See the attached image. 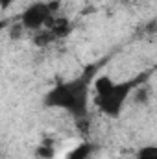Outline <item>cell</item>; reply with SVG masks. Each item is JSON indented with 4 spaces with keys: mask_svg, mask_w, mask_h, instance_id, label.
<instances>
[{
    "mask_svg": "<svg viewBox=\"0 0 157 159\" xmlns=\"http://www.w3.org/2000/svg\"><path fill=\"white\" fill-rule=\"evenodd\" d=\"M94 74H96V65H89L74 80L59 81L44 94L43 104L46 107L63 109L74 119H85L89 113V91Z\"/></svg>",
    "mask_w": 157,
    "mask_h": 159,
    "instance_id": "obj_1",
    "label": "cell"
},
{
    "mask_svg": "<svg viewBox=\"0 0 157 159\" xmlns=\"http://www.w3.org/2000/svg\"><path fill=\"white\" fill-rule=\"evenodd\" d=\"M150 78V72H141L139 76L129 80H124V81H118L113 83V87L102 94V96H94V104L98 106L100 113L107 115L109 119H117L118 115L122 113L126 102L129 100V96Z\"/></svg>",
    "mask_w": 157,
    "mask_h": 159,
    "instance_id": "obj_2",
    "label": "cell"
},
{
    "mask_svg": "<svg viewBox=\"0 0 157 159\" xmlns=\"http://www.w3.org/2000/svg\"><path fill=\"white\" fill-rule=\"evenodd\" d=\"M52 13H54V9L50 7L48 2H35L22 11L20 24L26 30L39 32V30H43V26H46L52 20Z\"/></svg>",
    "mask_w": 157,
    "mask_h": 159,
    "instance_id": "obj_3",
    "label": "cell"
},
{
    "mask_svg": "<svg viewBox=\"0 0 157 159\" xmlns=\"http://www.w3.org/2000/svg\"><path fill=\"white\" fill-rule=\"evenodd\" d=\"M46 28H48V30H52V32H54V35H56L57 39L67 37V35L72 32V24H70V20H69V19H65V17H61V19H52V20L46 24Z\"/></svg>",
    "mask_w": 157,
    "mask_h": 159,
    "instance_id": "obj_4",
    "label": "cell"
},
{
    "mask_svg": "<svg viewBox=\"0 0 157 159\" xmlns=\"http://www.w3.org/2000/svg\"><path fill=\"white\" fill-rule=\"evenodd\" d=\"M94 150H96L94 143L85 141V143L78 144L74 150H70L69 156H67V159H91L92 157V154H94Z\"/></svg>",
    "mask_w": 157,
    "mask_h": 159,
    "instance_id": "obj_5",
    "label": "cell"
},
{
    "mask_svg": "<svg viewBox=\"0 0 157 159\" xmlns=\"http://www.w3.org/2000/svg\"><path fill=\"white\" fill-rule=\"evenodd\" d=\"M57 39L56 35H54V32L52 30H39L37 32V35H34V43H35V46H48V44H52L54 41Z\"/></svg>",
    "mask_w": 157,
    "mask_h": 159,
    "instance_id": "obj_6",
    "label": "cell"
},
{
    "mask_svg": "<svg viewBox=\"0 0 157 159\" xmlns=\"http://www.w3.org/2000/svg\"><path fill=\"white\" fill-rule=\"evenodd\" d=\"M35 154H37V157L39 159H54L56 150H54V146H52L50 143H43L41 146H37Z\"/></svg>",
    "mask_w": 157,
    "mask_h": 159,
    "instance_id": "obj_7",
    "label": "cell"
},
{
    "mask_svg": "<svg viewBox=\"0 0 157 159\" xmlns=\"http://www.w3.org/2000/svg\"><path fill=\"white\" fill-rule=\"evenodd\" d=\"M133 98H135V102L137 104H146L148 100H150V87H146L144 83L133 93Z\"/></svg>",
    "mask_w": 157,
    "mask_h": 159,
    "instance_id": "obj_8",
    "label": "cell"
},
{
    "mask_svg": "<svg viewBox=\"0 0 157 159\" xmlns=\"http://www.w3.org/2000/svg\"><path fill=\"white\" fill-rule=\"evenodd\" d=\"M135 159H157V146H144V148H141Z\"/></svg>",
    "mask_w": 157,
    "mask_h": 159,
    "instance_id": "obj_9",
    "label": "cell"
},
{
    "mask_svg": "<svg viewBox=\"0 0 157 159\" xmlns=\"http://www.w3.org/2000/svg\"><path fill=\"white\" fill-rule=\"evenodd\" d=\"M11 2H13V0H0V6H2V9H7V7L11 6Z\"/></svg>",
    "mask_w": 157,
    "mask_h": 159,
    "instance_id": "obj_10",
    "label": "cell"
}]
</instances>
